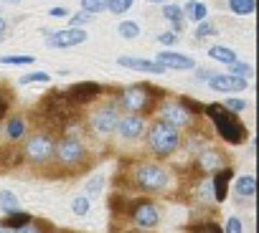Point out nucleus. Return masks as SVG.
Instances as JSON below:
<instances>
[{"instance_id": "24", "label": "nucleus", "mask_w": 259, "mask_h": 233, "mask_svg": "<svg viewBox=\"0 0 259 233\" xmlns=\"http://www.w3.org/2000/svg\"><path fill=\"white\" fill-rule=\"evenodd\" d=\"M49 81H51V76H49L46 71H31V74H26V76L18 79L21 86H28V84H49Z\"/></svg>"}, {"instance_id": "38", "label": "nucleus", "mask_w": 259, "mask_h": 233, "mask_svg": "<svg viewBox=\"0 0 259 233\" xmlns=\"http://www.w3.org/2000/svg\"><path fill=\"white\" fill-rule=\"evenodd\" d=\"M224 233H244V225H241V220H239V218H229V220H226V228H224Z\"/></svg>"}, {"instance_id": "12", "label": "nucleus", "mask_w": 259, "mask_h": 233, "mask_svg": "<svg viewBox=\"0 0 259 233\" xmlns=\"http://www.w3.org/2000/svg\"><path fill=\"white\" fill-rule=\"evenodd\" d=\"M117 122H119V116H117L114 109H102V111H97V114L92 116V127H94V132H99V135L114 132V130H117Z\"/></svg>"}, {"instance_id": "35", "label": "nucleus", "mask_w": 259, "mask_h": 233, "mask_svg": "<svg viewBox=\"0 0 259 233\" xmlns=\"http://www.w3.org/2000/svg\"><path fill=\"white\" fill-rule=\"evenodd\" d=\"M71 210H74L76 215H87V213H89V198H74Z\"/></svg>"}, {"instance_id": "25", "label": "nucleus", "mask_w": 259, "mask_h": 233, "mask_svg": "<svg viewBox=\"0 0 259 233\" xmlns=\"http://www.w3.org/2000/svg\"><path fill=\"white\" fill-rule=\"evenodd\" d=\"M81 11L89 13V16L104 13L107 11V0H81Z\"/></svg>"}, {"instance_id": "39", "label": "nucleus", "mask_w": 259, "mask_h": 233, "mask_svg": "<svg viewBox=\"0 0 259 233\" xmlns=\"http://www.w3.org/2000/svg\"><path fill=\"white\" fill-rule=\"evenodd\" d=\"M109 208L117 210V213H127V208H124V198H122V195H112V198H109Z\"/></svg>"}, {"instance_id": "34", "label": "nucleus", "mask_w": 259, "mask_h": 233, "mask_svg": "<svg viewBox=\"0 0 259 233\" xmlns=\"http://www.w3.org/2000/svg\"><path fill=\"white\" fill-rule=\"evenodd\" d=\"M224 109H229L231 114H239V111L246 109V101H244V99H226V101H224Z\"/></svg>"}, {"instance_id": "41", "label": "nucleus", "mask_w": 259, "mask_h": 233, "mask_svg": "<svg viewBox=\"0 0 259 233\" xmlns=\"http://www.w3.org/2000/svg\"><path fill=\"white\" fill-rule=\"evenodd\" d=\"M158 41H160V43H176V41H178V36H176V33H160V36H158Z\"/></svg>"}, {"instance_id": "51", "label": "nucleus", "mask_w": 259, "mask_h": 233, "mask_svg": "<svg viewBox=\"0 0 259 233\" xmlns=\"http://www.w3.org/2000/svg\"><path fill=\"white\" fill-rule=\"evenodd\" d=\"M54 233H56V230H54Z\"/></svg>"}, {"instance_id": "47", "label": "nucleus", "mask_w": 259, "mask_h": 233, "mask_svg": "<svg viewBox=\"0 0 259 233\" xmlns=\"http://www.w3.org/2000/svg\"><path fill=\"white\" fill-rule=\"evenodd\" d=\"M3 3H21V0H3Z\"/></svg>"}, {"instance_id": "7", "label": "nucleus", "mask_w": 259, "mask_h": 233, "mask_svg": "<svg viewBox=\"0 0 259 233\" xmlns=\"http://www.w3.org/2000/svg\"><path fill=\"white\" fill-rule=\"evenodd\" d=\"M206 81H208V86H211L213 91H241V89L249 86L246 79L234 76V74H208Z\"/></svg>"}, {"instance_id": "28", "label": "nucleus", "mask_w": 259, "mask_h": 233, "mask_svg": "<svg viewBox=\"0 0 259 233\" xmlns=\"http://www.w3.org/2000/svg\"><path fill=\"white\" fill-rule=\"evenodd\" d=\"M0 208H3L6 213L16 210V208H18V198H16V193H8V190H0Z\"/></svg>"}, {"instance_id": "19", "label": "nucleus", "mask_w": 259, "mask_h": 233, "mask_svg": "<svg viewBox=\"0 0 259 233\" xmlns=\"http://www.w3.org/2000/svg\"><path fill=\"white\" fill-rule=\"evenodd\" d=\"M256 8V0H229V11L236 16H249Z\"/></svg>"}, {"instance_id": "22", "label": "nucleus", "mask_w": 259, "mask_h": 233, "mask_svg": "<svg viewBox=\"0 0 259 233\" xmlns=\"http://www.w3.org/2000/svg\"><path fill=\"white\" fill-rule=\"evenodd\" d=\"M208 56H211L213 61H219V64H231V61H236V53H234L231 48H224V46L208 48Z\"/></svg>"}, {"instance_id": "27", "label": "nucleus", "mask_w": 259, "mask_h": 233, "mask_svg": "<svg viewBox=\"0 0 259 233\" xmlns=\"http://www.w3.org/2000/svg\"><path fill=\"white\" fill-rule=\"evenodd\" d=\"M23 132H26V122L21 120V116H16V120L8 122V137H11V140H21Z\"/></svg>"}, {"instance_id": "20", "label": "nucleus", "mask_w": 259, "mask_h": 233, "mask_svg": "<svg viewBox=\"0 0 259 233\" xmlns=\"http://www.w3.org/2000/svg\"><path fill=\"white\" fill-rule=\"evenodd\" d=\"M198 165H201L203 170H219V165H221V155L213 152V150H206V152L198 155Z\"/></svg>"}, {"instance_id": "11", "label": "nucleus", "mask_w": 259, "mask_h": 233, "mask_svg": "<svg viewBox=\"0 0 259 233\" xmlns=\"http://www.w3.org/2000/svg\"><path fill=\"white\" fill-rule=\"evenodd\" d=\"M122 101H124V106L127 109H133V111H140V109H148V89L143 86V84H138V86H130V89H124V94H122Z\"/></svg>"}, {"instance_id": "42", "label": "nucleus", "mask_w": 259, "mask_h": 233, "mask_svg": "<svg viewBox=\"0 0 259 233\" xmlns=\"http://www.w3.org/2000/svg\"><path fill=\"white\" fill-rule=\"evenodd\" d=\"M13 233H41V230H38V225H31V223H28V225H23V228H18V230H13Z\"/></svg>"}, {"instance_id": "26", "label": "nucleus", "mask_w": 259, "mask_h": 233, "mask_svg": "<svg viewBox=\"0 0 259 233\" xmlns=\"http://www.w3.org/2000/svg\"><path fill=\"white\" fill-rule=\"evenodd\" d=\"M133 3L135 0H107V11H112L114 16H122L133 8Z\"/></svg>"}, {"instance_id": "3", "label": "nucleus", "mask_w": 259, "mask_h": 233, "mask_svg": "<svg viewBox=\"0 0 259 233\" xmlns=\"http://www.w3.org/2000/svg\"><path fill=\"white\" fill-rule=\"evenodd\" d=\"M135 183L148 193H160L168 185V172L160 165H143L135 172Z\"/></svg>"}, {"instance_id": "4", "label": "nucleus", "mask_w": 259, "mask_h": 233, "mask_svg": "<svg viewBox=\"0 0 259 233\" xmlns=\"http://www.w3.org/2000/svg\"><path fill=\"white\" fill-rule=\"evenodd\" d=\"M46 43L51 48H74V46H81L87 43V31L81 26H71L66 31H56V33H49L46 36Z\"/></svg>"}, {"instance_id": "5", "label": "nucleus", "mask_w": 259, "mask_h": 233, "mask_svg": "<svg viewBox=\"0 0 259 233\" xmlns=\"http://www.w3.org/2000/svg\"><path fill=\"white\" fill-rule=\"evenodd\" d=\"M127 213L135 218V223L140 228H155L158 220H160V213H158V208L150 200H133L130 208H127Z\"/></svg>"}, {"instance_id": "15", "label": "nucleus", "mask_w": 259, "mask_h": 233, "mask_svg": "<svg viewBox=\"0 0 259 233\" xmlns=\"http://www.w3.org/2000/svg\"><path fill=\"white\" fill-rule=\"evenodd\" d=\"M158 64H163L165 69H178V71H191L196 66V61L191 56H183V53H173V51H163L158 53Z\"/></svg>"}, {"instance_id": "16", "label": "nucleus", "mask_w": 259, "mask_h": 233, "mask_svg": "<svg viewBox=\"0 0 259 233\" xmlns=\"http://www.w3.org/2000/svg\"><path fill=\"white\" fill-rule=\"evenodd\" d=\"M231 178H234V170H231V167H221V170L216 172V178H213V183H211L213 200H219V203L226 200V193H229V183H231Z\"/></svg>"}, {"instance_id": "37", "label": "nucleus", "mask_w": 259, "mask_h": 233, "mask_svg": "<svg viewBox=\"0 0 259 233\" xmlns=\"http://www.w3.org/2000/svg\"><path fill=\"white\" fill-rule=\"evenodd\" d=\"M102 185H104V178L97 175V178H92V180L87 183V193H89V195H97V193L102 190Z\"/></svg>"}, {"instance_id": "23", "label": "nucleus", "mask_w": 259, "mask_h": 233, "mask_svg": "<svg viewBox=\"0 0 259 233\" xmlns=\"http://www.w3.org/2000/svg\"><path fill=\"white\" fill-rule=\"evenodd\" d=\"M117 33L122 38H138L140 36V26H138V21H122L117 26Z\"/></svg>"}, {"instance_id": "10", "label": "nucleus", "mask_w": 259, "mask_h": 233, "mask_svg": "<svg viewBox=\"0 0 259 233\" xmlns=\"http://www.w3.org/2000/svg\"><path fill=\"white\" fill-rule=\"evenodd\" d=\"M99 94V84H94V81H81V84H74L64 96L69 99V104H87V101H92L94 96Z\"/></svg>"}, {"instance_id": "13", "label": "nucleus", "mask_w": 259, "mask_h": 233, "mask_svg": "<svg viewBox=\"0 0 259 233\" xmlns=\"http://www.w3.org/2000/svg\"><path fill=\"white\" fill-rule=\"evenodd\" d=\"M163 122H168L173 127H186L191 122V114L178 101H168V104H163Z\"/></svg>"}, {"instance_id": "36", "label": "nucleus", "mask_w": 259, "mask_h": 233, "mask_svg": "<svg viewBox=\"0 0 259 233\" xmlns=\"http://www.w3.org/2000/svg\"><path fill=\"white\" fill-rule=\"evenodd\" d=\"M178 104H181L188 114H191V111H203V106H201L198 101H193L191 96H181V101H178Z\"/></svg>"}, {"instance_id": "17", "label": "nucleus", "mask_w": 259, "mask_h": 233, "mask_svg": "<svg viewBox=\"0 0 259 233\" xmlns=\"http://www.w3.org/2000/svg\"><path fill=\"white\" fill-rule=\"evenodd\" d=\"M28 223H31V215L16 208V210L8 213V218L0 223V225H6V228H11V230H18V228H23V225H28Z\"/></svg>"}, {"instance_id": "1", "label": "nucleus", "mask_w": 259, "mask_h": 233, "mask_svg": "<svg viewBox=\"0 0 259 233\" xmlns=\"http://www.w3.org/2000/svg\"><path fill=\"white\" fill-rule=\"evenodd\" d=\"M203 111L213 120V125H216V130H219V135H221V140H226L229 145H241V142L246 140V135H249L246 127L239 122L236 114H231L229 109H224V104H208Z\"/></svg>"}, {"instance_id": "18", "label": "nucleus", "mask_w": 259, "mask_h": 233, "mask_svg": "<svg viewBox=\"0 0 259 233\" xmlns=\"http://www.w3.org/2000/svg\"><path fill=\"white\" fill-rule=\"evenodd\" d=\"M234 188H236V193H239L241 198H251V195L256 193V180H254L251 175H241Z\"/></svg>"}, {"instance_id": "50", "label": "nucleus", "mask_w": 259, "mask_h": 233, "mask_svg": "<svg viewBox=\"0 0 259 233\" xmlns=\"http://www.w3.org/2000/svg\"><path fill=\"white\" fill-rule=\"evenodd\" d=\"M0 38H3V36H0Z\"/></svg>"}, {"instance_id": "32", "label": "nucleus", "mask_w": 259, "mask_h": 233, "mask_svg": "<svg viewBox=\"0 0 259 233\" xmlns=\"http://www.w3.org/2000/svg\"><path fill=\"white\" fill-rule=\"evenodd\" d=\"M229 69H231V74H234V76H241V79L251 76V66H249V64H241V61H231V64H229Z\"/></svg>"}, {"instance_id": "6", "label": "nucleus", "mask_w": 259, "mask_h": 233, "mask_svg": "<svg viewBox=\"0 0 259 233\" xmlns=\"http://www.w3.org/2000/svg\"><path fill=\"white\" fill-rule=\"evenodd\" d=\"M26 155H28L33 162H46V160L54 155V140L46 137V135L31 137L28 145H26Z\"/></svg>"}, {"instance_id": "31", "label": "nucleus", "mask_w": 259, "mask_h": 233, "mask_svg": "<svg viewBox=\"0 0 259 233\" xmlns=\"http://www.w3.org/2000/svg\"><path fill=\"white\" fill-rule=\"evenodd\" d=\"M163 16L170 21V23H183V11L178 6H163Z\"/></svg>"}, {"instance_id": "45", "label": "nucleus", "mask_w": 259, "mask_h": 233, "mask_svg": "<svg viewBox=\"0 0 259 233\" xmlns=\"http://www.w3.org/2000/svg\"><path fill=\"white\" fill-rule=\"evenodd\" d=\"M3 33H6V21L0 18V36H3Z\"/></svg>"}, {"instance_id": "2", "label": "nucleus", "mask_w": 259, "mask_h": 233, "mask_svg": "<svg viewBox=\"0 0 259 233\" xmlns=\"http://www.w3.org/2000/svg\"><path fill=\"white\" fill-rule=\"evenodd\" d=\"M178 145H181V132H178V127H173V125H168V122H163V120L153 125V130H150V147H153V152H155L158 157L173 155V152L178 150Z\"/></svg>"}, {"instance_id": "46", "label": "nucleus", "mask_w": 259, "mask_h": 233, "mask_svg": "<svg viewBox=\"0 0 259 233\" xmlns=\"http://www.w3.org/2000/svg\"><path fill=\"white\" fill-rule=\"evenodd\" d=\"M0 233H13L11 228H6V225H0Z\"/></svg>"}, {"instance_id": "14", "label": "nucleus", "mask_w": 259, "mask_h": 233, "mask_svg": "<svg viewBox=\"0 0 259 233\" xmlns=\"http://www.w3.org/2000/svg\"><path fill=\"white\" fill-rule=\"evenodd\" d=\"M117 130H119V135L124 140H138L143 135V130H145V122H143V116L130 114V116H124V120L117 122Z\"/></svg>"}, {"instance_id": "48", "label": "nucleus", "mask_w": 259, "mask_h": 233, "mask_svg": "<svg viewBox=\"0 0 259 233\" xmlns=\"http://www.w3.org/2000/svg\"><path fill=\"white\" fill-rule=\"evenodd\" d=\"M150 3H165V0H150Z\"/></svg>"}, {"instance_id": "44", "label": "nucleus", "mask_w": 259, "mask_h": 233, "mask_svg": "<svg viewBox=\"0 0 259 233\" xmlns=\"http://www.w3.org/2000/svg\"><path fill=\"white\" fill-rule=\"evenodd\" d=\"M6 111H8V101H6L3 96H0V120L6 116Z\"/></svg>"}, {"instance_id": "40", "label": "nucleus", "mask_w": 259, "mask_h": 233, "mask_svg": "<svg viewBox=\"0 0 259 233\" xmlns=\"http://www.w3.org/2000/svg\"><path fill=\"white\" fill-rule=\"evenodd\" d=\"M89 18H92V16L81 11V13H76V16H71V23H74V26H81V23H87Z\"/></svg>"}, {"instance_id": "29", "label": "nucleus", "mask_w": 259, "mask_h": 233, "mask_svg": "<svg viewBox=\"0 0 259 233\" xmlns=\"http://www.w3.org/2000/svg\"><path fill=\"white\" fill-rule=\"evenodd\" d=\"M219 33V28H216V23H211V21H198V28H196V38H208V36H216Z\"/></svg>"}, {"instance_id": "30", "label": "nucleus", "mask_w": 259, "mask_h": 233, "mask_svg": "<svg viewBox=\"0 0 259 233\" xmlns=\"http://www.w3.org/2000/svg\"><path fill=\"white\" fill-rule=\"evenodd\" d=\"M0 64L6 66H26V64H36L33 56H0Z\"/></svg>"}, {"instance_id": "33", "label": "nucleus", "mask_w": 259, "mask_h": 233, "mask_svg": "<svg viewBox=\"0 0 259 233\" xmlns=\"http://www.w3.org/2000/svg\"><path fill=\"white\" fill-rule=\"evenodd\" d=\"M193 233H224V228L219 225V223H198V225H193Z\"/></svg>"}, {"instance_id": "8", "label": "nucleus", "mask_w": 259, "mask_h": 233, "mask_svg": "<svg viewBox=\"0 0 259 233\" xmlns=\"http://www.w3.org/2000/svg\"><path fill=\"white\" fill-rule=\"evenodd\" d=\"M56 155H59L61 162H66V165H76V162L84 160V145H81L79 140H74V137H66V140L59 142Z\"/></svg>"}, {"instance_id": "21", "label": "nucleus", "mask_w": 259, "mask_h": 233, "mask_svg": "<svg viewBox=\"0 0 259 233\" xmlns=\"http://www.w3.org/2000/svg\"><path fill=\"white\" fill-rule=\"evenodd\" d=\"M206 13H208V11H206V6H203V3H198V0H191V3L186 6V11H183V16H188L193 23L203 21V18H206Z\"/></svg>"}, {"instance_id": "49", "label": "nucleus", "mask_w": 259, "mask_h": 233, "mask_svg": "<svg viewBox=\"0 0 259 233\" xmlns=\"http://www.w3.org/2000/svg\"><path fill=\"white\" fill-rule=\"evenodd\" d=\"M130 233H138V230H130Z\"/></svg>"}, {"instance_id": "43", "label": "nucleus", "mask_w": 259, "mask_h": 233, "mask_svg": "<svg viewBox=\"0 0 259 233\" xmlns=\"http://www.w3.org/2000/svg\"><path fill=\"white\" fill-rule=\"evenodd\" d=\"M49 16H51V18H64V16H66V11H64V8H51V11H49Z\"/></svg>"}, {"instance_id": "9", "label": "nucleus", "mask_w": 259, "mask_h": 233, "mask_svg": "<svg viewBox=\"0 0 259 233\" xmlns=\"http://www.w3.org/2000/svg\"><path fill=\"white\" fill-rule=\"evenodd\" d=\"M117 64L122 69H133V71H143V74H163L165 66L158 64V61H148V59H138V56H119Z\"/></svg>"}]
</instances>
